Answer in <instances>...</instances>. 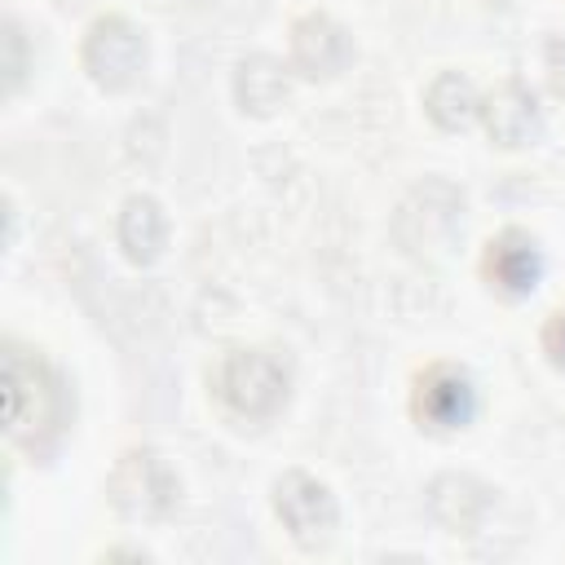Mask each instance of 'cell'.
<instances>
[{"label":"cell","instance_id":"cell-1","mask_svg":"<svg viewBox=\"0 0 565 565\" xmlns=\"http://www.w3.org/2000/svg\"><path fill=\"white\" fill-rule=\"evenodd\" d=\"M4 384H9V441L31 455H49L71 424L66 380L40 349H26L9 335L4 340Z\"/></svg>","mask_w":565,"mask_h":565},{"label":"cell","instance_id":"cell-2","mask_svg":"<svg viewBox=\"0 0 565 565\" xmlns=\"http://www.w3.org/2000/svg\"><path fill=\"white\" fill-rule=\"evenodd\" d=\"M207 384L225 402V411H234L238 419H269L287 402L291 371L278 353L243 344V349H225L216 358V366L207 371Z\"/></svg>","mask_w":565,"mask_h":565},{"label":"cell","instance_id":"cell-3","mask_svg":"<svg viewBox=\"0 0 565 565\" xmlns=\"http://www.w3.org/2000/svg\"><path fill=\"white\" fill-rule=\"evenodd\" d=\"M274 516L282 521L287 539L300 552H322L335 539L340 525V503L327 481H318L305 468H291L274 481Z\"/></svg>","mask_w":565,"mask_h":565},{"label":"cell","instance_id":"cell-4","mask_svg":"<svg viewBox=\"0 0 565 565\" xmlns=\"http://www.w3.org/2000/svg\"><path fill=\"white\" fill-rule=\"evenodd\" d=\"M181 481L159 450H124L110 472V503L128 521H159L177 508Z\"/></svg>","mask_w":565,"mask_h":565},{"label":"cell","instance_id":"cell-5","mask_svg":"<svg viewBox=\"0 0 565 565\" xmlns=\"http://www.w3.org/2000/svg\"><path fill=\"white\" fill-rule=\"evenodd\" d=\"M79 62H84V71H88V79L97 88L119 93V88L137 84V75L146 66V40L124 13H102L84 31Z\"/></svg>","mask_w":565,"mask_h":565},{"label":"cell","instance_id":"cell-6","mask_svg":"<svg viewBox=\"0 0 565 565\" xmlns=\"http://www.w3.org/2000/svg\"><path fill=\"white\" fill-rule=\"evenodd\" d=\"M477 411V384L459 362H428L411 380V419L428 433H455Z\"/></svg>","mask_w":565,"mask_h":565},{"label":"cell","instance_id":"cell-7","mask_svg":"<svg viewBox=\"0 0 565 565\" xmlns=\"http://www.w3.org/2000/svg\"><path fill=\"white\" fill-rule=\"evenodd\" d=\"M353 57V40L349 31L331 18V13H300L287 31V66L309 75V79H327V75H340Z\"/></svg>","mask_w":565,"mask_h":565},{"label":"cell","instance_id":"cell-8","mask_svg":"<svg viewBox=\"0 0 565 565\" xmlns=\"http://www.w3.org/2000/svg\"><path fill=\"white\" fill-rule=\"evenodd\" d=\"M481 278H486V287H490L494 296H503V300L530 296V291L539 287V278H543V252H539L534 234H525V230H516V225L499 230V234L486 243V252H481Z\"/></svg>","mask_w":565,"mask_h":565},{"label":"cell","instance_id":"cell-9","mask_svg":"<svg viewBox=\"0 0 565 565\" xmlns=\"http://www.w3.org/2000/svg\"><path fill=\"white\" fill-rule=\"evenodd\" d=\"M481 124L494 146H525L539 132V97L521 79H503L490 97H481Z\"/></svg>","mask_w":565,"mask_h":565},{"label":"cell","instance_id":"cell-10","mask_svg":"<svg viewBox=\"0 0 565 565\" xmlns=\"http://www.w3.org/2000/svg\"><path fill=\"white\" fill-rule=\"evenodd\" d=\"M115 234H119L124 256H128L132 265H146V260H154V256L163 252V243H168V216H163V207H159L150 194H132V199H124V207H119Z\"/></svg>","mask_w":565,"mask_h":565},{"label":"cell","instance_id":"cell-11","mask_svg":"<svg viewBox=\"0 0 565 565\" xmlns=\"http://www.w3.org/2000/svg\"><path fill=\"white\" fill-rule=\"evenodd\" d=\"M424 110H428V119H433L437 128L459 132V128H468V124L481 115V93L472 88L468 75L441 71V75H433V84L424 88Z\"/></svg>","mask_w":565,"mask_h":565},{"label":"cell","instance_id":"cell-12","mask_svg":"<svg viewBox=\"0 0 565 565\" xmlns=\"http://www.w3.org/2000/svg\"><path fill=\"white\" fill-rule=\"evenodd\" d=\"M287 66H278L274 57H252V62H243L238 66V102H243V110L252 106V110H274L282 97H287V75H282Z\"/></svg>","mask_w":565,"mask_h":565},{"label":"cell","instance_id":"cell-13","mask_svg":"<svg viewBox=\"0 0 565 565\" xmlns=\"http://www.w3.org/2000/svg\"><path fill=\"white\" fill-rule=\"evenodd\" d=\"M539 344H543L547 362H552L556 371H565V305H556V309L547 313V322H543V331H539Z\"/></svg>","mask_w":565,"mask_h":565}]
</instances>
